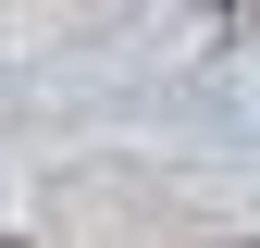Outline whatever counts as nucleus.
<instances>
[{"label": "nucleus", "mask_w": 260, "mask_h": 248, "mask_svg": "<svg viewBox=\"0 0 260 248\" xmlns=\"http://www.w3.org/2000/svg\"><path fill=\"white\" fill-rule=\"evenodd\" d=\"M0 248H13V236H0Z\"/></svg>", "instance_id": "f257e3e1"}]
</instances>
